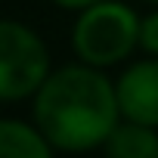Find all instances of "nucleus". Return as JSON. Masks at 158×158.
Returning <instances> with one entry per match:
<instances>
[{
	"instance_id": "f257e3e1",
	"label": "nucleus",
	"mask_w": 158,
	"mask_h": 158,
	"mask_svg": "<svg viewBox=\"0 0 158 158\" xmlns=\"http://www.w3.org/2000/svg\"><path fill=\"white\" fill-rule=\"evenodd\" d=\"M34 99V127L59 152L102 149L121 121L115 81L102 68L74 62L53 68Z\"/></svg>"
},
{
	"instance_id": "f03ea898",
	"label": "nucleus",
	"mask_w": 158,
	"mask_h": 158,
	"mask_svg": "<svg viewBox=\"0 0 158 158\" xmlns=\"http://www.w3.org/2000/svg\"><path fill=\"white\" fill-rule=\"evenodd\" d=\"M139 16L121 0H99L77 13L71 28V50L77 62L109 68L124 62L139 47Z\"/></svg>"
},
{
	"instance_id": "7ed1b4c3",
	"label": "nucleus",
	"mask_w": 158,
	"mask_h": 158,
	"mask_svg": "<svg viewBox=\"0 0 158 158\" xmlns=\"http://www.w3.org/2000/svg\"><path fill=\"white\" fill-rule=\"evenodd\" d=\"M50 65L44 37L13 19H0V102H19L40 90Z\"/></svg>"
},
{
	"instance_id": "20e7f679",
	"label": "nucleus",
	"mask_w": 158,
	"mask_h": 158,
	"mask_svg": "<svg viewBox=\"0 0 158 158\" xmlns=\"http://www.w3.org/2000/svg\"><path fill=\"white\" fill-rule=\"evenodd\" d=\"M115 96L124 121L158 127V59L127 65L115 81Z\"/></svg>"
},
{
	"instance_id": "39448f33",
	"label": "nucleus",
	"mask_w": 158,
	"mask_h": 158,
	"mask_svg": "<svg viewBox=\"0 0 158 158\" xmlns=\"http://www.w3.org/2000/svg\"><path fill=\"white\" fill-rule=\"evenodd\" d=\"M0 158H56V149L34 124L0 118Z\"/></svg>"
},
{
	"instance_id": "423d86ee",
	"label": "nucleus",
	"mask_w": 158,
	"mask_h": 158,
	"mask_svg": "<svg viewBox=\"0 0 158 158\" xmlns=\"http://www.w3.org/2000/svg\"><path fill=\"white\" fill-rule=\"evenodd\" d=\"M106 158H158V127L118 121V127L102 143Z\"/></svg>"
},
{
	"instance_id": "0eeeda50",
	"label": "nucleus",
	"mask_w": 158,
	"mask_h": 158,
	"mask_svg": "<svg viewBox=\"0 0 158 158\" xmlns=\"http://www.w3.org/2000/svg\"><path fill=\"white\" fill-rule=\"evenodd\" d=\"M139 50H146L158 59V13H152L139 22Z\"/></svg>"
},
{
	"instance_id": "6e6552de",
	"label": "nucleus",
	"mask_w": 158,
	"mask_h": 158,
	"mask_svg": "<svg viewBox=\"0 0 158 158\" xmlns=\"http://www.w3.org/2000/svg\"><path fill=\"white\" fill-rule=\"evenodd\" d=\"M53 3H56L59 10H71V13H81V10H87V6L99 3V0H53Z\"/></svg>"
},
{
	"instance_id": "1a4fd4ad",
	"label": "nucleus",
	"mask_w": 158,
	"mask_h": 158,
	"mask_svg": "<svg viewBox=\"0 0 158 158\" xmlns=\"http://www.w3.org/2000/svg\"><path fill=\"white\" fill-rule=\"evenodd\" d=\"M146 3H158V0H146Z\"/></svg>"
}]
</instances>
